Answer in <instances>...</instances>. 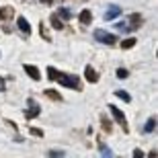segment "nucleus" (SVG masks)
Listing matches in <instances>:
<instances>
[{
	"instance_id": "obj_8",
	"label": "nucleus",
	"mask_w": 158,
	"mask_h": 158,
	"mask_svg": "<svg viewBox=\"0 0 158 158\" xmlns=\"http://www.w3.org/2000/svg\"><path fill=\"white\" fill-rule=\"evenodd\" d=\"M29 105H31V109L27 111V117H29V119H31V117H37V115H39V107H37L31 99H29Z\"/></svg>"
},
{
	"instance_id": "obj_16",
	"label": "nucleus",
	"mask_w": 158,
	"mask_h": 158,
	"mask_svg": "<svg viewBox=\"0 0 158 158\" xmlns=\"http://www.w3.org/2000/svg\"><path fill=\"white\" fill-rule=\"evenodd\" d=\"M60 17L62 19H70V10H68V8H62V10H60Z\"/></svg>"
},
{
	"instance_id": "obj_11",
	"label": "nucleus",
	"mask_w": 158,
	"mask_h": 158,
	"mask_svg": "<svg viewBox=\"0 0 158 158\" xmlns=\"http://www.w3.org/2000/svg\"><path fill=\"white\" fill-rule=\"evenodd\" d=\"M115 94H117V97H119L121 101H125V103H129V101H131V97H129V94L125 93V90H117Z\"/></svg>"
},
{
	"instance_id": "obj_3",
	"label": "nucleus",
	"mask_w": 158,
	"mask_h": 158,
	"mask_svg": "<svg viewBox=\"0 0 158 158\" xmlns=\"http://www.w3.org/2000/svg\"><path fill=\"white\" fill-rule=\"evenodd\" d=\"M119 15H121V8L115 6V4H111L109 8H107V12H105V21H113V19H117Z\"/></svg>"
},
{
	"instance_id": "obj_5",
	"label": "nucleus",
	"mask_w": 158,
	"mask_h": 158,
	"mask_svg": "<svg viewBox=\"0 0 158 158\" xmlns=\"http://www.w3.org/2000/svg\"><path fill=\"white\" fill-rule=\"evenodd\" d=\"M17 25H19V29L23 31L25 35H29V33H31V25H29V21H27L25 17H19L17 19Z\"/></svg>"
},
{
	"instance_id": "obj_6",
	"label": "nucleus",
	"mask_w": 158,
	"mask_h": 158,
	"mask_svg": "<svg viewBox=\"0 0 158 158\" xmlns=\"http://www.w3.org/2000/svg\"><path fill=\"white\" fill-rule=\"evenodd\" d=\"M25 72H27V74H29L31 78H33V80H39V70H37L35 66H31V64H25Z\"/></svg>"
},
{
	"instance_id": "obj_2",
	"label": "nucleus",
	"mask_w": 158,
	"mask_h": 158,
	"mask_svg": "<svg viewBox=\"0 0 158 158\" xmlns=\"http://www.w3.org/2000/svg\"><path fill=\"white\" fill-rule=\"evenodd\" d=\"M94 39L101 41V43H115V41H117V37L113 35V33H107V31L97 29V31H94Z\"/></svg>"
},
{
	"instance_id": "obj_9",
	"label": "nucleus",
	"mask_w": 158,
	"mask_h": 158,
	"mask_svg": "<svg viewBox=\"0 0 158 158\" xmlns=\"http://www.w3.org/2000/svg\"><path fill=\"white\" fill-rule=\"evenodd\" d=\"M90 21H93V15H90V10H82V12H80V23H82V25H88Z\"/></svg>"
},
{
	"instance_id": "obj_14",
	"label": "nucleus",
	"mask_w": 158,
	"mask_h": 158,
	"mask_svg": "<svg viewBox=\"0 0 158 158\" xmlns=\"http://www.w3.org/2000/svg\"><path fill=\"white\" fill-rule=\"evenodd\" d=\"M117 78H121V80H123V78H127V70H125V68H119V70H117Z\"/></svg>"
},
{
	"instance_id": "obj_7",
	"label": "nucleus",
	"mask_w": 158,
	"mask_h": 158,
	"mask_svg": "<svg viewBox=\"0 0 158 158\" xmlns=\"http://www.w3.org/2000/svg\"><path fill=\"white\" fill-rule=\"evenodd\" d=\"M84 76H86L88 82H97V80H99V78H97V72H94L90 66H86V68H84Z\"/></svg>"
},
{
	"instance_id": "obj_10",
	"label": "nucleus",
	"mask_w": 158,
	"mask_h": 158,
	"mask_svg": "<svg viewBox=\"0 0 158 158\" xmlns=\"http://www.w3.org/2000/svg\"><path fill=\"white\" fill-rule=\"evenodd\" d=\"M154 125H156V119H148V121H146V127H144V131H146V134H152V131H154Z\"/></svg>"
},
{
	"instance_id": "obj_17",
	"label": "nucleus",
	"mask_w": 158,
	"mask_h": 158,
	"mask_svg": "<svg viewBox=\"0 0 158 158\" xmlns=\"http://www.w3.org/2000/svg\"><path fill=\"white\" fill-rule=\"evenodd\" d=\"M49 154H52V156H64V152H60V150H52Z\"/></svg>"
},
{
	"instance_id": "obj_4",
	"label": "nucleus",
	"mask_w": 158,
	"mask_h": 158,
	"mask_svg": "<svg viewBox=\"0 0 158 158\" xmlns=\"http://www.w3.org/2000/svg\"><path fill=\"white\" fill-rule=\"evenodd\" d=\"M109 111L113 113V117L117 119V123H119V125H123V127H127V121H125V115H123V113L119 111L117 107H113V105H111V107H109Z\"/></svg>"
},
{
	"instance_id": "obj_18",
	"label": "nucleus",
	"mask_w": 158,
	"mask_h": 158,
	"mask_svg": "<svg viewBox=\"0 0 158 158\" xmlns=\"http://www.w3.org/2000/svg\"><path fill=\"white\" fill-rule=\"evenodd\" d=\"M47 94H49L52 99H58V93H56V90H47Z\"/></svg>"
},
{
	"instance_id": "obj_13",
	"label": "nucleus",
	"mask_w": 158,
	"mask_h": 158,
	"mask_svg": "<svg viewBox=\"0 0 158 158\" xmlns=\"http://www.w3.org/2000/svg\"><path fill=\"white\" fill-rule=\"evenodd\" d=\"M134 45H135V39H125V41H123V45H121V47L129 49V47H134Z\"/></svg>"
},
{
	"instance_id": "obj_15",
	"label": "nucleus",
	"mask_w": 158,
	"mask_h": 158,
	"mask_svg": "<svg viewBox=\"0 0 158 158\" xmlns=\"http://www.w3.org/2000/svg\"><path fill=\"white\" fill-rule=\"evenodd\" d=\"M101 154H103V156H111V148H107V146H101Z\"/></svg>"
},
{
	"instance_id": "obj_1",
	"label": "nucleus",
	"mask_w": 158,
	"mask_h": 158,
	"mask_svg": "<svg viewBox=\"0 0 158 158\" xmlns=\"http://www.w3.org/2000/svg\"><path fill=\"white\" fill-rule=\"evenodd\" d=\"M47 74H49V80H58V82H62V84H64V86H68V88H76V86H78L76 76L56 72V68H47Z\"/></svg>"
},
{
	"instance_id": "obj_12",
	"label": "nucleus",
	"mask_w": 158,
	"mask_h": 158,
	"mask_svg": "<svg viewBox=\"0 0 158 158\" xmlns=\"http://www.w3.org/2000/svg\"><path fill=\"white\" fill-rule=\"evenodd\" d=\"M52 25H53V29H62L64 25H62V21H60L58 17H52Z\"/></svg>"
},
{
	"instance_id": "obj_19",
	"label": "nucleus",
	"mask_w": 158,
	"mask_h": 158,
	"mask_svg": "<svg viewBox=\"0 0 158 158\" xmlns=\"http://www.w3.org/2000/svg\"><path fill=\"white\" fill-rule=\"evenodd\" d=\"M0 90H4V82H2V78H0Z\"/></svg>"
},
{
	"instance_id": "obj_20",
	"label": "nucleus",
	"mask_w": 158,
	"mask_h": 158,
	"mask_svg": "<svg viewBox=\"0 0 158 158\" xmlns=\"http://www.w3.org/2000/svg\"><path fill=\"white\" fill-rule=\"evenodd\" d=\"M41 2H43V4H49V2H52V0H41Z\"/></svg>"
}]
</instances>
